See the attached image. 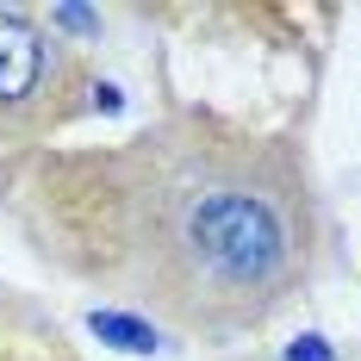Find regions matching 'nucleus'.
Listing matches in <instances>:
<instances>
[{"instance_id":"nucleus-3","label":"nucleus","mask_w":361,"mask_h":361,"mask_svg":"<svg viewBox=\"0 0 361 361\" xmlns=\"http://www.w3.org/2000/svg\"><path fill=\"white\" fill-rule=\"evenodd\" d=\"M87 324H94V336H112L118 349H156V330H149L144 318H125V312H106V305H100Z\"/></svg>"},{"instance_id":"nucleus-4","label":"nucleus","mask_w":361,"mask_h":361,"mask_svg":"<svg viewBox=\"0 0 361 361\" xmlns=\"http://www.w3.org/2000/svg\"><path fill=\"white\" fill-rule=\"evenodd\" d=\"M318 343H324V336H299V349H293L287 361H330L324 349H318Z\"/></svg>"},{"instance_id":"nucleus-1","label":"nucleus","mask_w":361,"mask_h":361,"mask_svg":"<svg viewBox=\"0 0 361 361\" xmlns=\"http://www.w3.org/2000/svg\"><path fill=\"white\" fill-rule=\"evenodd\" d=\"M0 206L50 268L180 330L237 336L318 255V200L287 137L175 112L112 149H25Z\"/></svg>"},{"instance_id":"nucleus-2","label":"nucleus","mask_w":361,"mask_h":361,"mask_svg":"<svg viewBox=\"0 0 361 361\" xmlns=\"http://www.w3.org/2000/svg\"><path fill=\"white\" fill-rule=\"evenodd\" d=\"M75 63L25 6H0V144L32 149L75 112Z\"/></svg>"}]
</instances>
